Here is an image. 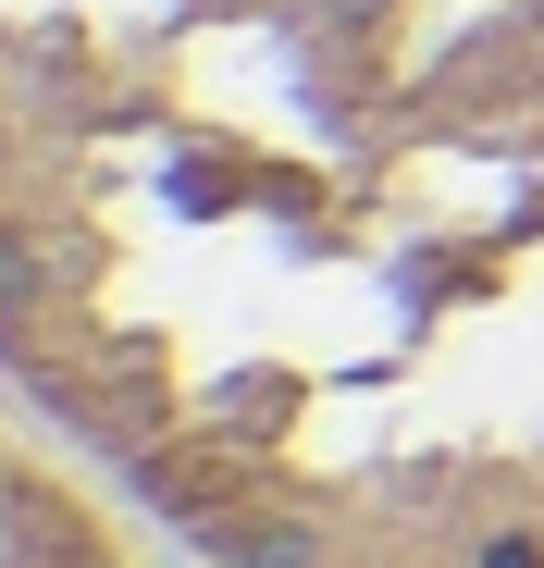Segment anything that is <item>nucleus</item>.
I'll return each instance as SVG.
<instances>
[{
    "instance_id": "f257e3e1",
    "label": "nucleus",
    "mask_w": 544,
    "mask_h": 568,
    "mask_svg": "<svg viewBox=\"0 0 544 568\" xmlns=\"http://www.w3.org/2000/svg\"><path fill=\"white\" fill-rule=\"evenodd\" d=\"M13 284H26V247H13V235H0V310H13Z\"/></svg>"
}]
</instances>
